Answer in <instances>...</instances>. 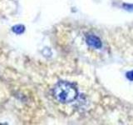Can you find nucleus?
Here are the masks:
<instances>
[{
  "instance_id": "nucleus-1",
  "label": "nucleus",
  "mask_w": 133,
  "mask_h": 125,
  "mask_svg": "<svg viewBox=\"0 0 133 125\" xmlns=\"http://www.w3.org/2000/svg\"><path fill=\"white\" fill-rule=\"evenodd\" d=\"M77 89L74 84L68 82H59L53 89V95L58 102L68 103L74 101L77 97Z\"/></svg>"
},
{
  "instance_id": "nucleus-2",
  "label": "nucleus",
  "mask_w": 133,
  "mask_h": 125,
  "mask_svg": "<svg viewBox=\"0 0 133 125\" xmlns=\"http://www.w3.org/2000/svg\"><path fill=\"white\" fill-rule=\"evenodd\" d=\"M86 41L87 45H89L90 47L99 49L102 48V42L100 40L98 37L95 35H88L86 38Z\"/></svg>"
},
{
  "instance_id": "nucleus-3",
  "label": "nucleus",
  "mask_w": 133,
  "mask_h": 125,
  "mask_svg": "<svg viewBox=\"0 0 133 125\" xmlns=\"http://www.w3.org/2000/svg\"><path fill=\"white\" fill-rule=\"evenodd\" d=\"M12 32L17 33V34H22L25 30V27L22 24H18V25H15V26L12 27Z\"/></svg>"
},
{
  "instance_id": "nucleus-4",
  "label": "nucleus",
  "mask_w": 133,
  "mask_h": 125,
  "mask_svg": "<svg viewBox=\"0 0 133 125\" xmlns=\"http://www.w3.org/2000/svg\"><path fill=\"white\" fill-rule=\"evenodd\" d=\"M127 78L129 79V80L133 81V70L132 71H130V72H128L127 73Z\"/></svg>"
}]
</instances>
